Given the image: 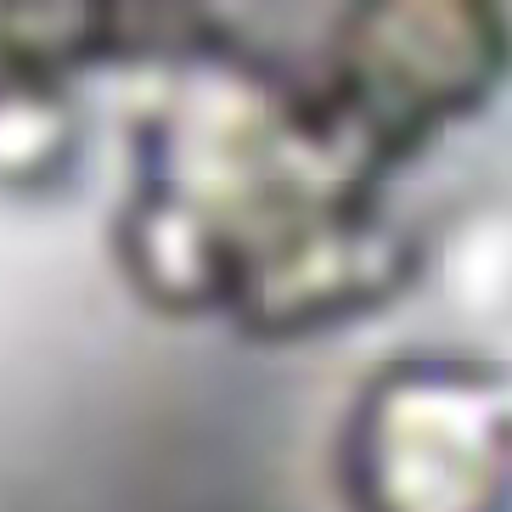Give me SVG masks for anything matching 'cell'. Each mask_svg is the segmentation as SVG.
<instances>
[{"label":"cell","mask_w":512,"mask_h":512,"mask_svg":"<svg viewBox=\"0 0 512 512\" xmlns=\"http://www.w3.org/2000/svg\"><path fill=\"white\" fill-rule=\"evenodd\" d=\"M338 467L355 512H512V377L389 366L349 411Z\"/></svg>","instance_id":"obj_2"},{"label":"cell","mask_w":512,"mask_h":512,"mask_svg":"<svg viewBox=\"0 0 512 512\" xmlns=\"http://www.w3.org/2000/svg\"><path fill=\"white\" fill-rule=\"evenodd\" d=\"M377 158L316 91L237 85L158 119L141 158L130 259L152 293L299 332L383 299L400 242L377 209Z\"/></svg>","instance_id":"obj_1"}]
</instances>
